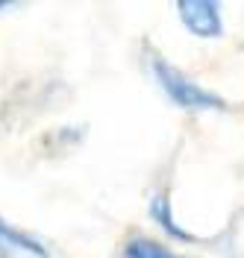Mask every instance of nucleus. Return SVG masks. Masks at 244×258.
<instances>
[{
  "instance_id": "3",
  "label": "nucleus",
  "mask_w": 244,
  "mask_h": 258,
  "mask_svg": "<svg viewBox=\"0 0 244 258\" xmlns=\"http://www.w3.org/2000/svg\"><path fill=\"white\" fill-rule=\"evenodd\" d=\"M0 252H6L9 258H50L47 249L35 241L33 235L15 229L3 217H0Z\"/></svg>"
},
{
  "instance_id": "5",
  "label": "nucleus",
  "mask_w": 244,
  "mask_h": 258,
  "mask_svg": "<svg viewBox=\"0 0 244 258\" xmlns=\"http://www.w3.org/2000/svg\"><path fill=\"white\" fill-rule=\"evenodd\" d=\"M150 214L162 223V229H168L171 235H177V238H182V241H188L191 235L185 232V229H179L177 223H174V217H171V203H168V197L165 194H156L153 197V203H150Z\"/></svg>"
},
{
  "instance_id": "4",
  "label": "nucleus",
  "mask_w": 244,
  "mask_h": 258,
  "mask_svg": "<svg viewBox=\"0 0 244 258\" xmlns=\"http://www.w3.org/2000/svg\"><path fill=\"white\" fill-rule=\"evenodd\" d=\"M124 258H179L171 249H165L162 243L150 241V238H132L124 246Z\"/></svg>"
},
{
  "instance_id": "2",
  "label": "nucleus",
  "mask_w": 244,
  "mask_h": 258,
  "mask_svg": "<svg viewBox=\"0 0 244 258\" xmlns=\"http://www.w3.org/2000/svg\"><path fill=\"white\" fill-rule=\"evenodd\" d=\"M179 21L185 24V30L197 38H218L224 35V21L221 9L212 0H179L177 3Z\"/></svg>"
},
{
  "instance_id": "6",
  "label": "nucleus",
  "mask_w": 244,
  "mask_h": 258,
  "mask_svg": "<svg viewBox=\"0 0 244 258\" xmlns=\"http://www.w3.org/2000/svg\"><path fill=\"white\" fill-rule=\"evenodd\" d=\"M9 6H12V3H3V0H0V12H3V9H9Z\"/></svg>"
},
{
  "instance_id": "1",
  "label": "nucleus",
  "mask_w": 244,
  "mask_h": 258,
  "mask_svg": "<svg viewBox=\"0 0 244 258\" xmlns=\"http://www.w3.org/2000/svg\"><path fill=\"white\" fill-rule=\"evenodd\" d=\"M150 71H153V77L159 82V88L177 103L179 109L206 112V109H224V106H227L215 91L203 88V85L194 82V80H188L179 68H174L171 62H165L162 56H150Z\"/></svg>"
}]
</instances>
